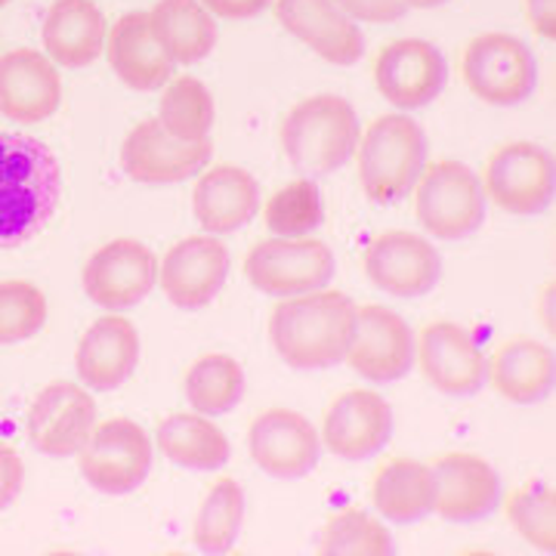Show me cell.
<instances>
[{
	"label": "cell",
	"mask_w": 556,
	"mask_h": 556,
	"mask_svg": "<svg viewBox=\"0 0 556 556\" xmlns=\"http://www.w3.org/2000/svg\"><path fill=\"white\" fill-rule=\"evenodd\" d=\"M62 174L47 142L0 134V251L35 239L56 214Z\"/></svg>",
	"instance_id": "1"
},
{
	"label": "cell",
	"mask_w": 556,
	"mask_h": 556,
	"mask_svg": "<svg viewBox=\"0 0 556 556\" xmlns=\"http://www.w3.org/2000/svg\"><path fill=\"white\" fill-rule=\"evenodd\" d=\"M356 334V303L340 291L285 298L269 318V340L294 371H328L340 365Z\"/></svg>",
	"instance_id": "2"
},
{
	"label": "cell",
	"mask_w": 556,
	"mask_h": 556,
	"mask_svg": "<svg viewBox=\"0 0 556 556\" xmlns=\"http://www.w3.org/2000/svg\"><path fill=\"white\" fill-rule=\"evenodd\" d=\"M358 182L375 204H399L427 167V137L408 115H380L356 142Z\"/></svg>",
	"instance_id": "3"
},
{
	"label": "cell",
	"mask_w": 556,
	"mask_h": 556,
	"mask_svg": "<svg viewBox=\"0 0 556 556\" xmlns=\"http://www.w3.org/2000/svg\"><path fill=\"white\" fill-rule=\"evenodd\" d=\"M358 118L338 93L300 100L281 124V149L303 177H328L353 159Z\"/></svg>",
	"instance_id": "4"
},
{
	"label": "cell",
	"mask_w": 556,
	"mask_h": 556,
	"mask_svg": "<svg viewBox=\"0 0 556 556\" xmlns=\"http://www.w3.org/2000/svg\"><path fill=\"white\" fill-rule=\"evenodd\" d=\"M415 217L442 241L473 236L485 219L482 182L460 161H437L424 167L415 186Z\"/></svg>",
	"instance_id": "5"
},
{
	"label": "cell",
	"mask_w": 556,
	"mask_h": 556,
	"mask_svg": "<svg viewBox=\"0 0 556 556\" xmlns=\"http://www.w3.org/2000/svg\"><path fill=\"white\" fill-rule=\"evenodd\" d=\"M460 78L477 100L519 105L538 87V62L526 40L504 31L473 38L460 53Z\"/></svg>",
	"instance_id": "6"
},
{
	"label": "cell",
	"mask_w": 556,
	"mask_h": 556,
	"mask_svg": "<svg viewBox=\"0 0 556 556\" xmlns=\"http://www.w3.org/2000/svg\"><path fill=\"white\" fill-rule=\"evenodd\" d=\"M78 467L87 485L102 495H130L152 470V442L127 417L102 420L78 452Z\"/></svg>",
	"instance_id": "7"
},
{
	"label": "cell",
	"mask_w": 556,
	"mask_h": 556,
	"mask_svg": "<svg viewBox=\"0 0 556 556\" xmlns=\"http://www.w3.org/2000/svg\"><path fill=\"white\" fill-rule=\"evenodd\" d=\"M244 276L266 298H300L334 278V254L318 239H269L244 257Z\"/></svg>",
	"instance_id": "8"
},
{
	"label": "cell",
	"mask_w": 556,
	"mask_h": 556,
	"mask_svg": "<svg viewBox=\"0 0 556 556\" xmlns=\"http://www.w3.org/2000/svg\"><path fill=\"white\" fill-rule=\"evenodd\" d=\"M485 199L517 217H535L554 199V159L538 142H507L485 164Z\"/></svg>",
	"instance_id": "9"
},
{
	"label": "cell",
	"mask_w": 556,
	"mask_h": 556,
	"mask_svg": "<svg viewBox=\"0 0 556 556\" xmlns=\"http://www.w3.org/2000/svg\"><path fill=\"white\" fill-rule=\"evenodd\" d=\"M417 362L442 396H477L489 383V358L479 340L455 321H433L420 331Z\"/></svg>",
	"instance_id": "10"
},
{
	"label": "cell",
	"mask_w": 556,
	"mask_h": 556,
	"mask_svg": "<svg viewBox=\"0 0 556 556\" xmlns=\"http://www.w3.org/2000/svg\"><path fill=\"white\" fill-rule=\"evenodd\" d=\"M365 276L383 294L415 300L430 294L442 278V257L427 239L405 229H390L365 248Z\"/></svg>",
	"instance_id": "11"
},
{
	"label": "cell",
	"mask_w": 556,
	"mask_h": 556,
	"mask_svg": "<svg viewBox=\"0 0 556 556\" xmlns=\"http://www.w3.org/2000/svg\"><path fill=\"white\" fill-rule=\"evenodd\" d=\"M211 155V139H177L161 127L159 118H146L121 146V170L137 182L167 186L199 174Z\"/></svg>",
	"instance_id": "12"
},
{
	"label": "cell",
	"mask_w": 556,
	"mask_h": 556,
	"mask_svg": "<svg viewBox=\"0 0 556 556\" xmlns=\"http://www.w3.org/2000/svg\"><path fill=\"white\" fill-rule=\"evenodd\" d=\"M375 84L383 100L415 112L439 100L448 84V62L430 40H393L375 60Z\"/></svg>",
	"instance_id": "13"
},
{
	"label": "cell",
	"mask_w": 556,
	"mask_h": 556,
	"mask_svg": "<svg viewBox=\"0 0 556 556\" xmlns=\"http://www.w3.org/2000/svg\"><path fill=\"white\" fill-rule=\"evenodd\" d=\"M415 331L408 321L378 303L356 306V334L350 343V368L375 383L402 380L415 368Z\"/></svg>",
	"instance_id": "14"
},
{
	"label": "cell",
	"mask_w": 556,
	"mask_h": 556,
	"mask_svg": "<svg viewBox=\"0 0 556 556\" xmlns=\"http://www.w3.org/2000/svg\"><path fill=\"white\" fill-rule=\"evenodd\" d=\"M159 260L142 241L118 239L102 244L84 266V291L102 309H130L152 294Z\"/></svg>",
	"instance_id": "15"
},
{
	"label": "cell",
	"mask_w": 556,
	"mask_h": 556,
	"mask_svg": "<svg viewBox=\"0 0 556 556\" xmlns=\"http://www.w3.org/2000/svg\"><path fill=\"white\" fill-rule=\"evenodd\" d=\"M93 427H97V402L84 387L68 380L43 387L28 408V442L40 455H78Z\"/></svg>",
	"instance_id": "16"
},
{
	"label": "cell",
	"mask_w": 556,
	"mask_h": 556,
	"mask_svg": "<svg viewBox=\"0 0 556 556\" xmlns=\"http://www.w3.org/2000/svg\"><path fill=\"white\" fill-rule=\"evenodd\" d=\"M393 437V408L371 390H350L331 402L321 424V445L343 460H368Z\"/></svg>",
	"instance_id": "17"
},
{
	"label": "cell",
	"mask_w": 556,
	"mask_h": 556,
	"mask_svg": "<svg viewBox=\"0 0 556 556\" xmlns=\"http://www.w3.org/2000/svg\"><path fill=\"white\" fill-rule=\"evenodd\" d=\"M248 448L263 473L276 479H300L316 470L321 439L300 412L273 408L251 424Z\"/></svg>",
	"instance_id": "18"
},
{
	"label": "cell",
	"mask_w": 556,
	"mask_h": 556,
	"mask_svg": "<svg viewBox=\"0 0 556 556\" xmlns=\"http://www.w3.org/2000/svg\"><path fill=\"white\" fill-rule=\"evenodd\" d=\"M229 276V251L214 236L177 241L159 266L161 291L179 309H201L217 298Z\"/></svg>",
	"instance_id": "19"
},
{
	"label": "cell",
	"mask_w": 556,
	"mask_h": 556,
	"mask_svg": "<svg viewBox=\"0 0 556 556\" xmlns=\"http://www.w3.org/2000/svg\"><path fill=\"white\" fill-rule=\"evenodd\" d=\"M62 102V80L47 53L20 47L0 56V115L16 124L47 121Z\"/></svg>",
	"instance_id": "20"
},
{
	"label": "cell",
	"mask_w": 556,
	"mask_h": 556,
	"mask_svg": "<svg viewBox=\"0 0 556 556\" xmlns=\"http://www.w3.org/2000/svg\"><path fill=\"white\" fill-rule=\"evenodd\" d=\"M285 31L303 40L331 65H353L365 56V35L334 0H273Z\"/></svg>",
	"instance_id": "21"
},
{
	"label": "cell",
	"mask_w": 556,
	"mask_h": 556,
	"mask_svg": "<svg viewBox=\"0 0 556 556\" xmlns=\"http://www.w3.org/2000/svg\"><path fill=\"white\" fill-rule=\"evenodd\" d=\"M433 510L448 522L485 519L501 501V479L489 460L467 452H448L433 464Z\"/></svg>",
	"instance_id": "22"
},
{
	"label": "cell",
	"mask_w": 556,
	"mask_h": 556,
	"mask_svg": "<svg viewBox=\"0 0 556 556\" xmlns=\"http://www.w3.org/2000/svg\"><path fill=\"white\" fill-rule=\"evenodd\" d=\"M137 365L139 334L134 321L124 316L97 318L84 331L78 353H75L78 378L97 393L118 390L121 383L137 371Z\"/></svg>",
	"instance_id": "23"
},
{
	"label": "cell",
	"mask_w": 556,
	"mask_h": 556,
	"mask_svg": "<svg viewBox=\"0 0 556 556\" xmlns=\"http://www.w3.org/2000/svg\"><path fill=\"white\" fill-rule=\"evenodd\" d=\"M112 72L134 90H161L174 78V62L161 50L146 13H127L105 31V50Z\"/></svg>",
	"instance_id": "24"
},
{
	"label": "cell",
	"mask_w": 556,
	"mask_h": 556,
	"mask_svg": "<svg viewBox=\"0 0 556 556\" xmlns=\"http://www.w3.org/2000/svg\"><path fill=\"white\" fill-rule=\"evenodd\" d=\"M260 207L257 179L244 167L236 164H217L214 170L201 174L192 192V211L204 232L226 236L248 226Z\"/></svg>",
	"instance_id": "25"
},
{
	"label": "cell",
	"mask_w": 556,
	"mask_h": 556,
	"mask_svg": "<svg viewBox=\"0 0 556 556\" xmlns=\"http://www.w3.org/2000/svg\"><path fill=\"white\" fill-rule=\"evenodd\" d=\"M43 53L65 68H84L105 50V20L93 0H53L40 25Z\"/></svg>",
	"instance_id": "26"
},
{
	"label": "cell",
	"mask_w": 556,
	"mask_h": 556,
	"mask_svg": "<svg viewBox=\"0 0 556 556\" xmlns=\"http://www.w3.org/2000/svg\"><path fill=\"white\" fill-rule=\"evenodd\" d=\"M146 16L161 50L174 65L207 60L217 47V20L201 7V0H159Z\"/></svg>",
	"instance_id": "27"
},
{
	"label": "cell",
	"mask_w": 556,
	"mask_h": 556,
	"mask_svg": "<svg viewBox=\"0 0 556 556\" xmlns=\"http://www.w3.org/2000/svg\"><path fill=\"white\" fill-rule=\"evenodd\" d=\"M489 378L504 399L535 405L554 390V353L538 340H507L489 362Z\"/></svg>",
	"instance_id": "28"
},
{
	"label": "cell",
	"mask_w": 556,
	"mask_h": 556,
	"mask_svg": "<svg viewBox=\"0 0 556 556\" xmlns=\"http://www.w3.org/2000/svg\"><path fill=\"white\" fill-rule=\"evenodd\" d=\"M371 497L383 519L420 522L433 514V501H437L433 467L412 457H393L378 467L371 482Z\"/></svg>",
	"instance_id": "29"
},
{
	"label": "cell",
	"mask_w": 556,
	"mask_h": 556,
	"mask_svg": "<svg viewBox=\"0 0 556 556\" xmlns=\"http://www.w3.org/2000/svg\"><path fill=\"white\" fill-rule=\"evenodd\" d=\"M159 448L167 460L182 470L211 473L226 467L229 460V439L214 420L204 415H170L159 424Z\"/></svg>",
	"instance_id": "30"
},
{
	"label": "cell",
	"mask_w": 556,
	"mask_h": 556,
	"mask_svg": "<svg viewBox=\"0 0 556 556\" xmlns=\"http://www.w3.org/2000/svg\"><path fill=\"white\" fill-rule=\"evenodd\" d=\"M189 405L204 417H217L232 412L244 396V371L232 356L207 353L201 356L182 380Z\"/></svg>",
	"instance_id": "31"
},
{
	"label": "cell",
	"mask_w": 556,
	"mask_h": 556,
	"mask_svg": "<svg viewBox=\"0 0 556 556\" xmlns=\"http://www.w3.org/2000/svg\"><path fill=\"white\" fill-rule=\"evenodd\" d=\"M217 118V105L211 90L192 75L170 78L161 87L159 121L177 139H207Z\"/></svg>",
	"instance_id": "32"
},
{
	"label": "cell",
	"mask_w": 556,
	"mask_h": 556,
	"mask_svg": "<svg viewBox=\"0 0 556 556\" xmlns=\"http://www.w3.org/2000/svg\"><path fill=\"white\" fill-rule=\"evenodd\" d=\"M241 519H244V495L236 479L223 477L211 485V492L199 507L192 526V541L201 554H226L239 541Z\"/></svg>",
	"instance_id": "33"
},
{
	"label": "cell",
	"mask_w": 556,
	"mask_h": 556,
	"mask_svg": "<svg viewBox=\"0 0 556 556\" xmlns=\"http://www.w3.org/2000/svg\"><path fill=\"white\" fill-rule=\"evenodd\" d=\"M393 551L390 529L358 507L334 514L318 538V554L325 556H390Z\"/></svg>",
	"instance_id": "34"
},
{
	"label": "cell",
	"mask_w": 556,
	"mask_h": 556,
	"mask_svg": "<svg viewBox=\"0 0 556 556\" xmlns=\"http://www.w3.org/2000/svg\"><path fill=\"white\" fill-rule=\"evenodd\" d=\"M321 219H325V207H321V192L313 177H300L281 186L276 195L266 201V211H263L266 229L276 232L278 239H303L316 232Z\"/></svg>",
	"instance_id": "35"
},
{
	"label": "cell",
	"mask_w": 556,
	"mask_h": 556,
	"mask_svg": "<svg viewBox=\"0 0 556 556\" xmlns=\"http://www.w3.org/2000/svg\"><path fill=\"white\" fill-rule=\"evenodd\" d=\"M507 519L535 551H556V495L547 482H526L507 497Z\"/></svg>",
	"instance_id": "36"
},
{
	"label": "cell",
	"mask_w": 556,
	"mask_h": 556,
	"mask_svg": "<svg viewBox=\"0 0 556 556\" xmlns=\"http://www.w3.org/2000/svg\"><path fill=\"white\" fill-rule=\"evenodd\" d=\"M47 325V298L31 281H0V346L35 338Z\"/></svg>",
	"instance_id": "37"
},
{
	"label": "cell",
	"mask_w": 556,
	"mask_h": 556,
	"mask_svg": "<svg viewBox=\"0 0 556 556\" xmlns=\"http://www.w3.org/2000/svg\"><path fill=\"white\" fill-rule=\"evenodd\" d=\"M334 3L353 22H375V25L402 20L408 10L402 0H334Z\"/></svg>",
	"instance_id": "38"
},
{
	"label": "cell",
	"mask_w": 556,
	"mask_h": 556,
	"mask_svg": "<svg viewBox=\"0 0 556 556\" xmlns=\"http://www.w3.org/2000/svg\"><path fill=\"white\" fill-rule=\"evenodd\" d=\"M25 482V464L16 448L0 442V510L13 504V497L22 492Z\"/></svg>",
	"instance_id": "39"
},
{
	"label": "cell",
	"mask_w": 556,
	"mask_h": 556,
	"mask_svg": "<svg viewBox=\"0 0 556 556\" xmlns=\"http://www.w3.org/2000/svg\"><path fill=\"white\" fill-rule=\"evenodd\" d=\"M273 0H201V7L214 20H251L263 13Z\"/></svg>",
	"instance_id": "40"
},
{
	"label": "cell",
	"mask_w": 556,
	"mask_h": 556,
	"mask_svg": "<svg viewBox=\"0 0 556 556\" xmlns=\"http://www.w3.org/2000/svg\"><path fill=\"white\" fill-rule=\"evenodd\" d=\"M526 16L541 38L556 35V0H526Z\"/></svg>",
	"instance_id": "41"
},
{
	"label": "cell",
	"mask_w": 556,
	"mask_h": 556,
	"mask_svg": "<svg viewBox=\"0 0 556 556\" xmlns=\"http://www.w3.org/2000/svg\"><path fill=\"white\" fill-rule=\"evenodd\" d=\"M405 7H415V10H433V7H442L448 0H402Z\"/></svg>",
	"instance_id": "42"
},
{
	"label": "cell",
	"mask_w": 556,
	"mask_h": 556,
	"mask_svg": "<svg viewBox=\"0 0 556 556\" xmlns=\"http://www.w3.org/2000/svg\"><path fill=\"white\" fill-rule=\"evenodd\" d=\"M7 3H10V0H0V7H7Z\"/></svg>",
	"instance_id": "43"
}]
</instances>
